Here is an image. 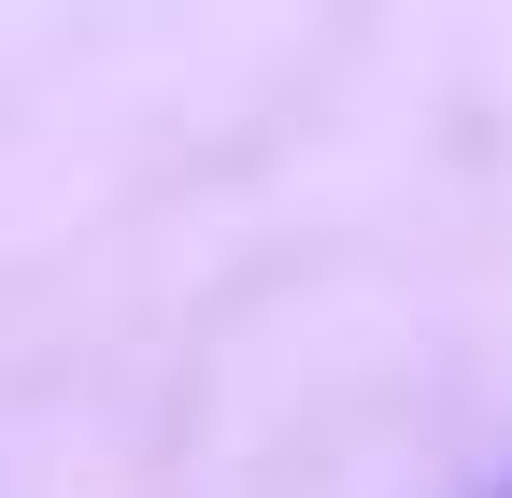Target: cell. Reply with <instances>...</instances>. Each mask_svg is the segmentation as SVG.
I'll return each instance as SVG.
<instances>
[{"instance_id": "obj_1", "label": "cell", "mask_w": 512, "mask_h": 498, "mask_svg": "<svg viewBox=\"0 0 512 498\" xmlns=\"http://www.w3.org/2000/svg\"><path fill=\"white\" fill-rule=\"evenodd\" d=\"M498 498H512V484H498Z\"/></svg>"}]
</instances>
